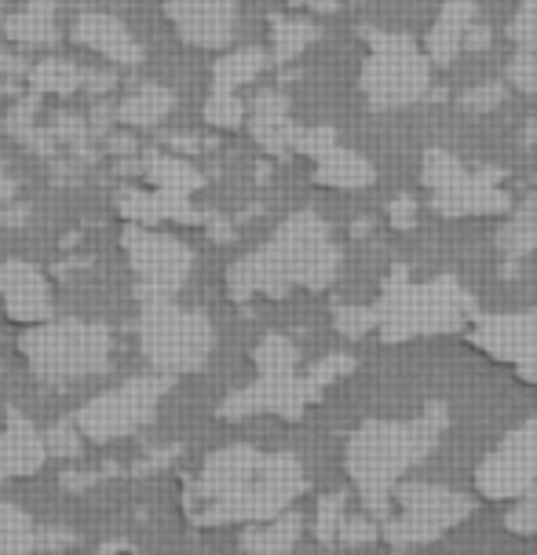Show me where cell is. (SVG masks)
I'll return each instance as SVG.
<instances>
[{"label":"cell","instance_id":"6da1fadb","mask_svg":"<svg viewBox=\"0 0 537 555\" xmlns=\"http://www.w3.org/2000/svg\"><path fill=\"white\" fill-rule=\"evenodd\" d=\"M304 464L293 453H260L256 446H223L187 486V515L197 527L267 522L290 512L304 493Z\"/></svg>","mask_w":537,"mask_h":555},{"label":"cell","instance_id":"7a4b0ae2","mask_svg":"<svg viewBox=\"0 0 537 555\" xmlns=\"http://www.w3.org/2000/svg\"><path fill=\"white\" fill-rule=\"evenodd\" d=\"M341 271V249L333 245L330 227L315 212H293L290 220L274 231L267 245L242 256L227 271V293L234 300L248 296H271L282 300L290 289H325Z\"/></svg>","mask_w":537,"mask_h":555},{"label":"cell","instance_id":"3957f363","mask_svg":"<svg viewBox=\"0 0 537 555\" xmlns=\"http://www.w3.org/2000/svg\"><path fill=\"white\" fill-rule=\"evenodd\" d=\"M446 405L432 402L413 421H366L358 424L355 435L347 439V475L358 486V498L366 504V515L376 522L392 519L387 504L395 490L402 486V475L417 468L427 453L439 446V435L446 431Z\"/></svg>","mask_w":537,"mask_h":555},{"label":"cell","instance_id":"277c9868","mask_svg":"<svg viewBox=\"0 0 537 555\" xmlns=\"http://www.w3.org/2000/svg\"><path fill=\"white\" fill-rule=\"evenodd\" d=\"M111 347V330L88 319H48L41 325H26L18 336L29 373L44 384H74L81 376L106 373Z\"/></svg>","mask_w":537,"mask_h":555},{"label":"cell","instance_id":"5b68a950","mask_svg":"<svg viewBox=\"0 0 537 555\" xmlns=\"http://www.w3.org/2000/svg\"><path fill=\"white\" fill-rule=\"evenodd\" d=\"M136 336L143 359L162 376L197 373L208 362L216 344L213 322L205 314L191 311V307H179L176 300L139 304Z\"/></svg>","mask_w":537,"mask_h":555},{"label":"cell","instance_id":"8992f818","mask_svg":"<svg viewBox=\"0 0 537 555\" xmlns=\"http://www.w3.org/2000/svg\"><path fill=\"white\" fill-rule=\"evenodd\" d=\"M370 55L358 69V88L373 111H402L432 88V59L410 34H366Z\"/></svg>","mask_w":537,"mask_h":555},{"label":"cell","instance_id":"52a82bcc","mask_svg":"<svg viewBox=\"0 0 537 555\" xmlns=\"http://www.w3.org/2000/svg\"><path fill=\"white\" fill-rule=\"evenodd\" d=\"M402 271H395V282H387L376 311V325H381L384 340H406L417 333H443L457 330L469 319L472 304L464 289L450 278H439L432 285H399Z\"/></svg>","mask_w":537,"mask_h":555},{"label":"cell","instance_id":"ba28073f","mask_svg":"<svg viewBox=\"0 0 537 555\" xmlns=\"http://www.w3.org/2000/svg\"><path fill=\"white\" fill-rule=\"evenodd\" d=\"M399 501V515L384 522V538L395 548H413V544H432L439 541L446 530L461 527L464 519L475 512V501L469 493L446 490V486L432 482H402L395 490Z\"/></svg>","mask_w":537,"mask_h":555},{"label":"cell","instance_id":"9c48e42d","mask_svg":"<svg viewBox=\"0 0 537 555\" xmlns=\"http://www.w3.org/2000/svg\"><path fill=\"white\" fill-rule=\"evenodd\" d=\"M168 388H172V376H132L125 380L122 388L99 395V399L85 402L77 410L74 424L81 428L85 439L92 442H114V439H125V435H136L139 428L157 416V402L165 399Z\"/></svg>","mask_w":537,"mask_h":555},{"label":"cell","instance_id":"30bf717a","mask_svg":"<svg viewBox=\"0 0 537 555\" xmlns=\"http://www.w3.org/2000/svg\"><path fill=\"white\" fill-rule=\"evenodd\" d=\"M125 256L136 271V300H172L194 271V253L183 237L165 234L157 227H128Z\"/></svg>","mask_w":537,"mask_h":555},{"label":"cell","instance_id":"8fae6325","mask_svg":"<svg viewBox=\"0 0 537 555\" xmlns=\"http://www.w3.org/2000/svg\"><path fill=\"white\" fill-rule=\"evenodd\" d=\"M537 486V413L512 428L475 468V490L490 501L523 498Z\"/></svg>","mask_w":537,"mask_h":555},{"label":"cell","instance_id":"7c38bea8","mask_svg":"<svg viewBox=\"0 0 537 555\" xmlns=\"http://www.w3.org/2000/svg\"><path fill=\"white\" fill-rule=\"evenodd\" d=\"M311 402H318V391L311 388L307 376L260 373L248 388L227 395L220 402V416L223 421H242V416H253V413H278V416H285V421H296Z\"/></svg>","mask_w":537,"mask_h":555},{"label":"cell","instance_id":"4fadbf2b","mask_svg":"<svg viewBox=\"0 0 537 555\" xmlns=\"http://www.w3.org/2000/svg\"><path fill=\"white\" fill-rule=\"evenodd\" d=\"M238 8L242 0H165V15L176 37L191 48H227L238 29Z\"/></svg>","mask_w":537,"mask_h":555},{"label":"cell","instance_id":"5bb4252c","mask_svg":"<svg viewBox=\"0 0 537 555\" xmlns=\"http://www.w3.org/2000/svg\"><path fill=\"white\" fill-rule=\"evenodd\" d=\"M0 304L18 325H41L52 319V293L41 267L29 260L0 263Z\"/></svg>","mask_w":537,"mask_h":555},{"label":"cell","instance_id":"9a60e30c","mask_svg":"<svg viewBox=\"0 0 537 555\" xmlns=\"http://www.w3.org/2000/svg\"><path fill=\"white\" fill-rule=\"evenodd\" d=\"M69 37H74V44L88 48V52L103 55L106 63L114 66H139L143 63V44L132 37V29H128L122 18L114 15H103V12H88L74 23L69 29Z\"/></svg>","mask_w":537,"mask_h":555},{"label":"cell","instance_id":"2e32d148","mask_svg":"<svg viewBox=\"0 0 537 555\" xmlns=\"http://www.w3.org/2000/svg\"><path fill=\"white\" fill-rule=\"evenodd\" d=\"M48 457V439L23 413H8V424L0 431V482L37 475Z\"/></svg>","mask_w":537,"mask_h":555},{"label":"cell","instance_id":"e0dca14e","mask_svg":"<svg viewBox=\"0 0 537 555\" xmlns=\"http://www.w3.org/2000/svg\"><path fill=\"white\" fill-rule=\"evenodd\" d=\"M248 132L267 154L285 157L296 151V135L301 125L290 117V99L282 92H260L248 106Z\"/></svg>","mask_w":537,"mask_h":555},{"label":"cell","instance_id":"ac0fdd59","mask_svg":"<svg viewBox=\"0 0 537 555\" xmlns=\"http://www.w3.org/2000/svg\"><path fill=\"white\" fill-rule=\"evenodd\" d=\"M435 212L443 216H490V212H509L512 202L509 194L497 186V172H469L461 183H453L450 191L432 194Z\"/></svg>","mask_w":537,"mask_h":555},{"label":"cell","instance_id":"d6986e66","mask_svg":"<svg viewBox=\"0 0 537 555\" xmlns=\"http://www.w3.org/2000/svg\"><path fill=\"white\" fill-rule=\"evenodd\" d=\"M475 23H480L475 0H446V8L424 37V55L432 59L435 66H450L453 59L464 52Z\"/></svg>","mask_w":537,"mask_h":555},{"label":"cell","instance_id":"ffe728a7","mask_svg":"<svg viewBox=\"0 0 537 555\" xmlns=\"http://www.w3.org/2000/svg\"><path fill=\"white\" fill-rule=\"evenodd\" d=\"M475 340H480L490 354H497V359L523 362L526 354L537 351V311L483 322L480 333H475Z\"/></svg>","mask_w":537,"mask_h":555},{"label":"cell","instance_id":"44dd1931","mask_svg":"<svg viewBox=\"0 0 537 555\" xmlns=\"http://www.w3.org/2000/svg\"><path fill=\"white\" fill-rule=\"evenodd\" d=\"M304 533V519L296 512H282L278 519L253 522L242 530V552L245 555H290Z\"/></svg>","mask_w":537,"mask_h":555},{"label":"cell","instance_id":"7402d4cb","mask_svg":"<svg viewBox=\"0 0 537 555\" xmlns=\"http://www.w3.org/2000/svg\"><path fill=\"white\" fill-rule=\"evenodd\" d=\"M315 180L322 186H336V191H358V186H370L376 172L358 151L333 146V151H325L315 162Z\"/></svg>","mask_w":537,"mask_h":555},{"label":"cell","instance_id":"603a6c76","mask_svg":"<svg viewBox=\"0 0 537 555\" xmlns=\"http://www.w3.org/2000/svg\"><path fill=\"white\" fill-rule=\"evenodd\" d=\"M176 111V92L165 85H139L136 92H128L117 106V117L132 128H154L162 125L168 114Z\"/></svg>","mask_w":537,"mask_h":555},{"label":"cell","instance_id":"cb8c5ba5","mask_svg":"<svg viewBox=\"0 0 537 555\" xmlns=\"http://www.w3.org/2000/svg\"><path fill=\"white\" fill-rule=\"evenodd\" d=\"M497 249L509 260H523L537 249V191L526 194L520 205L512 208V216L497 231Z\"/></svg>","mask_w":537,"mask_h":555},{"label":"cell","instance_id":"d4e9b609","mask_svg":"<svg viewBox=\"0 0 537 555\" xmlns=\"http://www.w3.org/2000/svg\"><path fill=\"white\" fill-rule=\"evenodd\" d=\"M146 180L154 183V191H162L168 197H191L197 186H202V176H197V168H191L183 162V157L176 154H146Z\"/></svg>","mask_w":537,"mask_h":555},{"label":"cell","instance_id":"484cf974","mask_svg":"<svg viewBox=\"0 0 537 555\" xmlns=\"http://www.w3.org/2000/svg\"><path fill=\"white\" fill-rule=\"evenodd\" d=\"M4 34L12 37L15 44H29V48L55 41V4L52 0H29L23 12L8 18Z\"/></svg>","mask_w":537,"mask_h":555},{"label":"cell","instance_id":"4316f807","mask_svg":"<svg viewBox=\"0 0 537 555\" xmlns=\"http://www.w3.org/2000/svg\"><path fill=\"white\" fill-rule=\"evenodd\" d=\"M318 41V26L311 18H271V59L293 63Z\"/></svg>","mask_w":537,"mask_h":555},{"label":"cell","instance_id":"83f0119b","mask_svg":"<svg viewBox=\"0 0 537 555\" xmlns=\"http://www.w3.org/2000/svg\"><path fill=\"white\" fill-rule=\"evenodd\" d=\"M267 55L260 48H242V52H231L223 59H216L213 66V88H227V92H238L242 85H253L256 77L264 74Z\"/></svg>","mask_w":537,"mask_h":555},{"label":"cell","instance_id":"f1b7e54d","mask_svg":"<svg viewBox=\"0 0 537 555\" xmlns=\"http://www.w3.org/2000/svg\"><path fill=\"white\" fill-rule=\"evenodd\" d=\"M0 555H37L34 519L8 501H0Z\"/></svg>","mask_w":537,"mask_h":555},{"label":"cell","instance_id":"f546056e","mask_svg":"<svg viewBox=\"0 0 537 555\" xmlns=\"http://www.w3.org/2000/svg\"><path fill=\"white\" fill-rule=\"evenodd\" d=\"M88 81V74L81 66H74L69 59H44L29 69V88L37 92H52V95H69Z\"/></svg>","mask_w":537,"mask_h":555},{"label":"cell","instance_id":"4dcf8cb0","mask_svg":"<svg viewBox=\"0 0 537 555\" xmlns=\"http://www.w3.org/2000/svg\"><path fill=\"white\" fill-rule=\"evenodd\" d=\"M253 359H256V370L267 373V376H290V373H296L301 351H296V344L290 340V336L271 333L260 340V347L253 351Z\"/></svg>","mask_w":537,"mask_h":555},{"label":"cell","instance_id":"1f68e13d","mask_svg":"<svg viewBox=\"0 0 537 555\" xmlns=\"http://www.w3.org/2000/svg\"><path fill=\"white\" fill-rule=\"evenodd\" d=\"M464 176H469V168H464L450 151H443V146H432V151L424 154L421 162V180L432 194H443L450 191L453 183H461Z\"/></svg>","mask_w":537,"mask_h":555},{"label":"cell","instance_id":"d6a6232c","mask_svg":"<svg viewBox=\"0 0 537 555\" xmlns=\"http://www.w3.org/2000/svg\"><path fill=\"white\" fill-rule=\"evenodd\" d=\"M202 114L213 128H242L248 121V106L242 103V95L227 92V88H213L208 92Z\"/></svg>","mask_w":537,"mask_h":555},{"label":"cell","instance_id":"836d02e7","mask_svg":"<svg viewBox=\"0 0 537 555\" xmlns=\"http://www.w3.org/2000/svg\"><path fill=\"white\" fill-rule=\"evenodd\" d=\"M344 504H347V493H325L315 508V538L322 544H336L341 538V527H344Z\"/></svg>","mask_w":537,"mask_h":555},{"label":"cell","instance_id":"e575fe53","mask_svg":"<svg viewBox=\"0 0 537 555\" xmlns=\"http://www.w3.org/2000/svg\"><path fill=\"white\" fill-rule=\"evenodd\" d=\"M504 527L512 533H523V538H537V486H530L523 498H515L509 515H504Z\"/></svg>","mask_w":537,"mask_h":555},{"label":"cell","instance_id":"d590c367","mask_svg":"<svg viewBox=\"0 0 537 555\" xmlns=\"http://www.w3.org/2000/svg\"><path fill=\"white\" fill-rule=\"evenodd\" d=\"M509 37L520 44V52L537 55V0H523L520 12L512 15Z\"/></svg>","mask_w":537,"mask_h":555},{"label":"cell","instance_id":"8d00e7d4","mask_svg":"<svg viewBox=\"0 0 537 555\" xmlns=\"http://www.w3.org/2000/svg\"><path fill=\"white\" fill-rule=\"evenodd\" d=\"M333 322H336V333L341 336L358 340V336H366L376 325V311L373 307H336Z\"/></svg>","mask_w":537,"mask_h":555},{"label":"cell","instance_id":"74e56055","mask_svg":"<svg viewBox=\"0 0 537 555\" xmlns=\"http://www.w3.org/2000/svg\"><path fill=\"white\" fill-rule=\"evenodd\" d=\"M44 439H48V453H52V457H77L85 435L74 421H59L44 431Z\"/></svg>","mask_w":537,"mask_h":555},{"label":"cell","instance_id":"f35d334b","mask_svg":"<svg viewBox=\"0 0 537 555\" xmlns=\"http://www.w3.org/2000/svg\"><path fill=\"white\" fill-rule=\"evenodd\" d=\"M504 95H509L504 81H486V85L469 88V92L461 95V106H464V111H472V114H490V111H497V106L504 103Z\"/></svg>","mask_w":537,"mask_h":555},{"label":"cell","instance_id":"ab89813d","mask_svg":"<svg viewBox=\"0 0 537 555\" xmlns=\"http://www.w3.org/2000/svg\"><path fill=\"white\" fill-rule=\"evenodd\" d=\"M376 538H384V530L373 515H347L336 541L347 544V548H358V544H373Z\"/></svg>","mask_w":537,"mask_h":555},{"label":"cell","instance_id":"60d3db41","mask_svg":"<svg viewBox=\"0 0 537 555\" xmlns=\"http://www.w3.org/2000/svg\"><path fill=\"white\" fill-rule=\"evenodd\" d=\"M351 370H355V359H347V354H330V359L315 362L311 370H307V380H311V388L322 395L333 380H341V376Z\"/></svg>","mask_w":537,"mask_h":555},{"label":"cell","instance_id":"b9f144b4","mask_svg":"<svg viewBox=\"0 0 537 555\" xmlns=\"http://www.w3.org/2000/svg\"><path fill=\"white\" fill-rule=\"evenodd\" d=\"M504 81H509L512 88H520V92L526 95H537V55L530 52H520L509 63V69H504Z\"/></svg>","mask_w":537,"mask_h":555},{"label":"cell","instance_id":"7bdbcfd3","mask_svg":"<svg viewBox=\"0 0 537 555\" xmlns=\"http://www.w3.org/2000/svg\"><path fill=\"white\" fill-rule=\"evenodd\" d=\"M336 146V135L330 125H315V128H304L301 125V135H296V154H307V157H322L325 151Z\"/></svg>","mask_w":537,"mask_h":555},{"label":"cell","instance_id":"ee69618b","mask_svg":"<svg viewBox=\"0 0 537 555\" xmlns=\"http://www.w3.org/2000/svg\"><path fill=\"white\" fill-rule=\"evenodd\" d=\"M117 475V464H103V468H81V472H63V482L66 490H92V486H99V482H106V479H114Z\"/></svg>","mask_w":537,"mask_h":555},{"label":"cell","instance_id":"f6af8a7d","mask_svg":"<svg viewBox=\"0 0 537 555\" xmlns=\"http://www.w3.org/2000/svg\"><path fill=\"white\" fill-rule=\"evenodd\" d=\"M179 453H183V446H157V450H151L146 457H139L136 461V468H132V475H154V472H162V468H168Z\"/></svg>","mask_w":537,"mask_h":555},{"label":"cell","instance_id":"bcb514c9","mask_svg":"<svg viewBox=\"0 0 537 555\" xmlns=\"http://www.w3.org/2000/svg\"><path fill=\"white\" fill-rule=\"evenodd\" d=\"M69 544H77V533L66 527H44L37 530V552H66Z\"/></svg>","mask_w":537,"mask_h":555},{"label":"cell","instance_id":"7dc6e473","mask_svg":"<svg viewBox=\"0 0 537 555\" xmlns=\"http://www.w3.org/2000/svg\"><path fill=\"white\" fill-rule=\"evenodd\" d=\"M387 216H392V227H399V231H410V227L417 223L413 197H395L392 208H387Z\"/></svg>","mask_w":537,"mask_h":555},{"label":"cell","instance_id":"c3c4849f","mask_svg":"<svg viewBox=\"0 0 537 555\" xmlns=\"http://www.w3.org/2000/svg\"><path fill=\"white\" fill-rule=\"evenodd\" d=\"M52 135H63V139H69V143H81V139H85V121L77 114H55Z\"/></svg>","mask_w":537,"mask_h":555},{"label":"cell","instance_id":"681fc988","mask_svg":"<svg viewBox=\"0 0 537 555\" xmlns=\"http://www.w3.org/2000/svg\"><path fill=\"white\" fill-rule=\"evenodd\" d=\"M483 48H490V26L475 23L472 34H469V44H464V52H483Z\"/></svg>","mask_w":537,"mask_h":555},{"label":"cell","instance_id":"f907efd6","mask_svg":"<svg viewBox=\"0 0 537 555\" xmlns=\"http://www.w3.org/2000/svg\"><path fill=\"white\" fill-rule=\"evenodd\" d=\"M293 8H307V12H333L341 0H290Z\"/></svg>","mask_w":537,"mask_h":555},{"label":"cell","instance_id":"816d5d0a","mask_svg":"<svg viewBox=\"0 0 537 555\" xmlns=\"http://www.w3.org/2000/svg\"><path fill=\"white\" fill-rule=\"evenodd\" d=\"M15 194H18V183L8 176V168H0V202H12Z\"/></svg>","mask_w":537,"mask_h":555},{"label":"cell","instance_id":"f5cc1de1","mask_svg":"<svg viewBox=\"0 0 537 555\" xmlns=\"http://www.w3.org/2000/svg\"><path fill=\"white\" fill-rule=\"evenodd\" d=\"M92 555H143V552H132L125 541H111V544H103V548H95Z\"/></svg>","mask_w":537,"mask_h":555},{"label":"cell","instance_id":"db71d44e","mask_svg":"<svg viewBox=\"0 0 537 555\" xmlns=\"http://www.w3.org/2000/svg\"><path fill=\"white\" fill-rule=\"evenodd\" d=\"M520 365V373H523V380H530V384H537V351L534 354H526L523 362H515Z\"/></svg>","mask_w":537,"mask_h":555},{"label":"cell","instance_id":"11a10c76","mask_svg":"<svg viewBox=\"0 0 537 555\" xmlns=\"http://www.w3.org/2000/svg\"><path fill=\"white\" fill-rule=\"evenodd\" d=\"M26 220H29V208L26 205L12 208V212H4V208H0V223H26Z\"/></svg>","mask_w":537,"mask_h":555}]
</instances>
